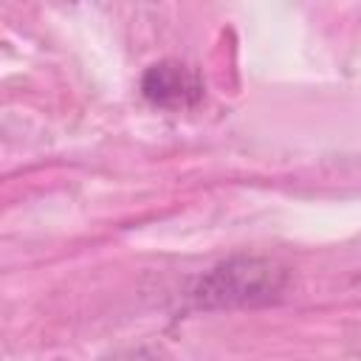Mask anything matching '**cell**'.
<instances>
[{"label": "cell", "mask_w": 361, "mask_h": 361, "mask_svg": "<svg viewBox=\"0 0 361 361\" xmlns=\"http://www.w3.org/2000/svg\"><path fill=\"white\" fill-rule=\"evenodd\" d=\"M141 87H144V96L155 104H186L200 96L197 76L178 62L152 65L147 71Z\"/></svg>", "instance_id": "cell-1"}]
</instances>
